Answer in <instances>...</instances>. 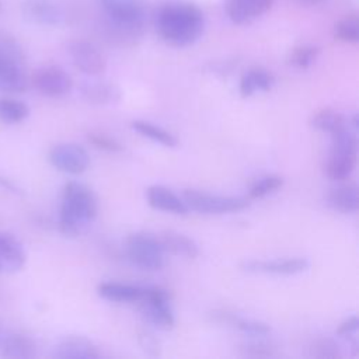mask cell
Segmentation results:
<instances>
[{"mask_svg": "<svg viewBox=\"0 0 359 359\" xmlns=\"http://www.w3.org/2000/svg\"><path fill=\"white\" fill-rule=\"evenodd\" d=\"M156 29L168 45L184 48L203 34L205 17L199 7L188 1H168L156 13Z\"/></svg>", "mask_w": 359, "mask_h": 359, "instance_id": "obj_1", "label": "cell"}, {"mask_svg": "<svg viewBox=\"0 0 359 359\" xmlns=\"http://www.w3.org/2000/svg\"><path fill=\"white\" fill-rule=\"evenodd\" d=\"M97 196L87 185L70 181L65 185L59 212V229L67 237L87 231L97 217Z\"/></svg>", "mask_w": 359, "mask_h": 359, "instance_id": "obj_2", "label": "cell"}, {"mask_svg": "<svg viewBox=\"0 0 359 359\" xmlns=\"http://www.w3.org/2000/svg\"><path fill=\"white\" fill-rule=\"evenodd\" d=\"M108 28L123 41H133L146 24L144 0H100Z\"/></svg>", "mask_w": 359, "mask_h": 359, "instance_id": "obj_3", "label": "cell"}, {"mask_svg": "<svg viewBox=\"0 0 359 359\" xmlns=\"http://www.w3.org/2000/svg\"><path fill=\"white\" fill-rule=\"evenodd\" d=\"M331 137L332 143L325 163V174L332 181H344L351 177L356 165V135L345 126L332 133Z\"/></svg>", "mask_w": 359, "mask_h": 359, "instance_id": "obj_4", "label": "cell"}, {"mask_svg": "<svg viewBox=\"0 0 359 359\" xmlns=\"http://www.w3.org/2000/svg\"><path fill=\"white\" fill-rule=\"evenodd\" d=\"M126 255L132 265L143 271H158L164 266L165 251L157 234L136 231L126 238Z\"/></svg>", "mask_w": 359, "mask_h": 359, "instance_id": "obj_5", "label": "cell"}, {"mask_svg": "<svg viewBox=\"0 0 359 359\" xmlns=\"http://www.w3.org/2000/svg\"><path fill=\"white\" fill-rule=\"evenodd\" d=\"M140 313L144 320L158 330H171L175 317L170 304V293L160 286H144V293L139 300Z\"/></svg>", "mask_w": 359, "mask_h": 359, "instance_id": "obj_6", "label": "cell"}, {"mask_svg": "<svg viewBox=\"0 0 359 359\" xmlns=\"http://www.w3.org/2000/svg\"><path fill=\"white\" fill-rule=\"evenodd\" d=\"M182 199L189 210L206 215L240 212L248 206V201L240 196L212 195L196 189H185L182 192Z\"/></svg>", "mask_w": 359, "mask_h": 359, "instance_id": "obj_7", "label": "cell"}, {"mask_svg": "<svg viewBox=\"0 0 359 359\" xmlns=\"http://www.w3.org/2000/svg\"><path fill=\"white\" fill-rule=\"evenodd\" d=\"M50 164L62 172L77 175L84 172L90 165V156L87 150L72 142H63L55 144L49 150Z\"/></svg>", "mask_w": 359, "mask_h": 359, "instance_id": "obj_8", "label": "cell"}, {"mask_svg": "<svg viewBox=\"0 0 359 359\" xmlns=\"http://www.w3.org/2000/svg\"><path fill=\"white\" fill-rule=\"evenodd\" d=\"M31 81L38 93L50 98L63 97L73 87L70 74L55 65L43 66L35 70V73L31 77Z\"/></svg>", "mask_w": 359, "mask_h": 359, "instance_id": "obj_9", "label": "cell"}, {"mask_svg": "<svg viewBox=\"0 0 359 359\" xmlns=\"http://www.w3.org/2000/svg\"><path fill=\"white\" fill-rule=\"evenodd\" d=\"M73 65L87 76H100L107 69V60L100 49L88 41L76 39L67 45Z\"/></svg>", "mask_w": 359, "mask_h": 359, "instance_id": "obj_10", "label": "cell"}, {"mask_svg": "<svg viewBox=\"0 0 359 359\" xmlns=\"http://www.w3.org/2000/svg\"><path fill=\"white\" fill-rule=\"evenodd\" d=\"M22 17L35 25L57 27L66 20L65 8L56 0H22Z\"/></svg>", "mask_w": 359, "mask_h": 359, "instance_id": "obj_11", "label": "cell"}, {"mask_svg": "<svg viewBox=\"0 0 359 359\" xmlns=\"http://www.w3.org/2000/svg\"><path fill=\"white\" fill-rule=\"evenodd\" d=\"M28 84L25 60L0 56V91L22 93L28 88Z\"/></svg>", "mask_w": 359, "mask_h": 359, "instance_id": "obj_12", "label": "cell"}, {"mask_svg": "<svg viewBox=\"0 0 359 359\" xmlns=\"http://www.w3.org/2000/svg\"><path fill=\"white\" fill-rule=\"evenodd\" d=\"M309 261L302 257L271 259V261H245L243 269L255 273H271V275H296L307 271Z\"/></svg>", "mask_w": 359, "mask_h": 359, "instance_id": "obj_13", "label": "cell"}, {"mask_svg": "<svg viewBox=\"0 0 359 359\" xmlns=\"http://www.w3.org/2000/svg\"><path fill=\"white\" fill-rule=\"evenodd\" d=\"M52 356L56 359H97L101 356V352L88 338L70 335L56 344Z\"/></svg>", "mask_w": 359, "mask_h": 359, "instance_id": "obj_14", "label": "cell"}, {"mask_svg": "<svg viewBox=\"0 0 359 359\" xmlns=\"http://www.w3.org/2000/svg\"><path fill=\"white\" fill-rule=\"evenodd\" d=\"M271 6L272 0H226L224 8L233 24L245 25L264 15Z\"/></svg>", "mask_w": 359, "mask_h": 359, "instance_id": "obj_15", "label": "cell"}, {"mask_svg": "<svg viewBox=\"0 0 359 359\" xmlns=\"http://www.w3.org/2000/svg\"><path fill=\"white\" fill-rule=\"evenodd\" d=\"M27 261L21 241L11 233L0 231V273L18 272Z\"/></svg>", "mask_w": 359, "mask_h": 359, "instance_id": "obj_16", "label": "cell"}, {"mask_svg": "<svg viewBox=\"0 0 359 359\" xmlns=\"http://www.w3.org/2000/svg\"><path fill=\"white\" fill-rule=\"evenodd\" d=\"M209 316L212 321L219 324H226L252 338H262L271 332V328L266 323L241 317V316H237L236 313H230L226 310H213Z\"/></svg>", "mask_w": 359, "mask_h": 359, "instance_id": "obj_17", "label": "cell"}, {"mask_svg": "<svg viewBox=\"0 0 359 359\" xmlns=\"http://www.w3.org/2000/svg\"><path fill=\"white\" fill-rule=\"evenodd\" d=\"M146 199L147 203L156 210L174 215H187L189 212L184 199L163 185L149 187L146 191Z\"/></svg>", "mask_w": 359, "mask_h": 359, "instance_id": "obj_18", "label": "cell"}, {"mask_svg": "<svg viewBox=\"0 0 359 359\" xmlns=\"http://www.w3.org/2000/svg\"><path fill=\"white\" fill-rule=\"evenodd\" d=\"M80 94L87 102L95 104V105L116 104L122 98L121 88L116 84L108 83V81H100V80L81 83Z\"/></svg>", "mask_w": 359, "mask_h": 359, "instance_id": "obj_19", "label": "cell"}, {"mask_svg": "<svg viewBox=\"0 0 359 359\" xmlns=\"http://www.w3.org/2000/svg\"><path fill=\"white\" fill-rule=\"evenodd\" d=\"M325 203L342 213H355L359 208L358 187L355 184H342L330 188L325 195Z\"/></svg>", "mask_w": 359, "mask_h": 359, "instance_id": "obj_20", "label": "cell"}, {"mask_svg": "<svg viewBox=\"0 0 359 359\" xmlns=\"http://www.w3.org/2000/svg\"><path fill=\"white\" fill-rule=\"evenodd\" d=\"M98 294L109 302L133 303L139 302L144 293V286L121 283V282H102L97 287Z\"/></svg>", "mask_w": 359, "mask_h": 359, "instance_id": "obj_21", "label": "cell"}, {"mask_svg": "<svg viewBox=\"0 0 359 359\" xmlns=\"http://www.w3.org/2000/svg\"><path fill=\"white\" fill-rule=\"evenodd\" d=\"M157 236L165 252H171L174 255L185 257V258H196L199 255L198 244L185 234L168 230V231H161Z\"/></svg>", "mask_w": 359, "mask_h": 359, "instance_id": "obj_22", "label": "cell"}, {"mask_svg": "<svg viewBox=\"0 0 359 359\" xmlns=\"http://www.w3.org/2000/svg\"><path fill=\"white\" fill-rule=\"evenodd\" d=\"M273 83L275 79L268 70L262 67H252L248 69L240 79V94L243 97H251L257 93L271 90Z\"/></svg>", "mask_w": 359, "mask_h": 359, "instance_id": "obj_23", "label": "cell"}, {"mask_svg": "<svg viewBox=\"0 0 359 359\" xmlns=\"http://www.w3.org/2000/svg\"><path fill=\"white\" fill-rule=\"evenodd\" d=\"M1 355L13 359H31L36 356V344L28 335L10 334L1 342Z\"/></svg>", "mask_w": 359, "mask_h": 359, "instance_id": "obj_24", "label": "cell"}, {"mask_svg": "<svg viewBox=\"0 0 359 359\" xmlns=\"http://www.w3.org/2000/svg\"><path fill=\"white\" fill-rule=\"evenodd\" d=\"M310 125L324 133H335L339 129L346 126V121L344 118V115H341L339 112L331 109V108H321L318 111H316L311 118H310Z\"/></svg>", "mask_w": 359, "mask_h": 359, "instance_id": "obj_25", "label": "cell"}, {"mask_svg": "<svg viewBox=\"0 0 359 359\" xmlns=\"http://www.w3.org/2000/svg\"><path fill=\"white\" fill-rule=\"evenodd\" d=\"M132 129L136 130L137 133H140L142 136L161 144L165 147H175L178 144L177 137L170 133L168 130L163 129L161 126H157L149 121H143V119H136L130 123Z\"/></svg>", "mask_w": 359, "mask_h": 359, "instance_id": "obj_26", "label": "cell"}, {"mask_svg": "<svg viewBox=\"0 0 359 359\" xmlns=\"http://www.w3.org/2000/svg\"><path fill=\"white\" fill-rule=\"evenodd\" d=\"M29 114V108L25 102L14 98H0V121L4 123L22 122Z\"/></svg>", "mask_w": 359, "mask_h": 359, "instance_id": "obj_27", "label": "cell"}, {"mask_svg": "<svg viewBox=\"0 0 359 359\" xmlns=\"http://www.w3.org/2000/svg\"><path fill=\"white\" fill-rule=\"evenodd\" d=\"M335 39L346 43H356L359 41V20L356 15H346L334 25Z\"/></svg>", "mask_w": 359, "mask_h": 359, "instance_id": "obj_28", "label": "cell"}, {"mask_svg": "<svg viewBox=\"0 0 359 359\" xmlns=\"http://www.w3.org/2000/svg\"><path fill=\"white\" fill-rule=\"evenodd\" d=\"M318 53L320 49L316 45H299L289 53L287 63L296 69H307L316 62Z\"/></svg>", "mask_w": 359, "mask_h": 359, "instance_id": "obj_29", "label": "cell"}, {"mask_svg": "<svg viewBox=\"0 0 359 359\" xmlns=\"http://www.w3.org/2000/svg\"><path fill=\"white\" fill-rule=\"evenodd\" d=\"M283 185V178L280 175H265L258 178L250 188L248 196L252 199H259L276 192Z\"/></svg>", "mask_w": 359, "mask_h": 359, "instance_id": "obj_30", "label": "cell"}, {"mask_svg": "<svg viewBox=\"0 0 359 359\" xmlns=\"http://www.w3.org/2000/svg\"><path fill=\"white\" fill-rule=\"evenodd\" d=\"M310 356L318 359H334L341 356V349L338 344L331 338L314 339L309 348Z\"/></svg>", "mask_w": 359, "mask_h": 359, "instance_id": "obj_31", "label": "cell"}, {"mask_svg": "<svg viewBox=\"0 0 359 359\" xmlns=\"http://www.w3.org/2000/svg\"><path fill=\"white\" fill-rule=\"evenodd\" d=\"M88 142L95 146L97 149H101L104 151H109V153H119L123 150V146L112 136L102 133V132H90L87 135Z\"/></svg>", "mask_w": 359, "mask_h": 359, "instance_id": "obj_32", "label": "cell"}, {"mask_svg": "<svg viewBox=\"0 0 359 359\" xmlns=\"http://www.w3.org/2000/svg\"><path fill=\"white\" fill-rule=\"evenodd\" d=\"M241 351L244 356H250V358H271L276 355L275 348L262 341L247 342L241 346Z\"/></svg>", "mask_w": 359, "mask_h": 359, "instance_id": "obj_33", "label": "cell"}, {"mask_svg": "<svg viewBox=\"0 0 359 359\" xmlns=\"http://www.w3.org/2000/svg\"><path fill=\"white\" fill-rule=\"evenodd\" d=\"M137 342L142 349L150 356H158L161 352V345L158 339L150 331H140L137 334Z\"/></svg>", "mask_w": 359, "mask_h": 359, "instance_id": "obj_34", "label": "cell"}, {"mask_svg": "<svg viewBox=\"0 0 359 359\" xmlns=\"http://www.w3.org/2000/svg\"><path fill=\"white\" fill-rule=\"evenodd\" d=\"M358 327H359V321L356 316H351L348 317L345 321H342L337 330V334L339 337L344 338H355L356 332H358Z\"/></svg>", "mask_w": 359, "mask_h": 359, "instance_id": "obj_35", "label": "cell"}, {"mask_svg": "<svg viewBox=\"0 0 359 359\" xmlns=\"http://www.w3.org/2000/svg\"><path fill=\"white\" fill-rule=\"evenodd\" d=\"M297 1L304 6H317V4H321L324 0H297Z\"/></svg>", "mask_w": 359, "mask_h": 359, "instance_id": "obj_36", "label": "cell"}, {"mask_svg": "<svg viewBox=\"0 0 359 359\" xmlns=\"http://www.w3.org/2000/svg\"><path fill=\"white\" fill-rule=\"evenodd\" d=\"M0 342H1V337H0Z\"/></svg>", "mask_w": 359, "mask_h": 359, "instance_id": "obj_37", "label": "cell"}, {"mask_svg": "<svg viewBox=\"0 0 359 359\" xmlns=\"http://www.w3.org/2000/svg\"><path fill=\"white\" fill-rule=\"evenodd\" d=\"M0 7H1V3H0Z\"/></svg>", "mask_w": 359, "mask_h": 359, "instance_id": "obj_38", "label": "cell"}]
</instances>
